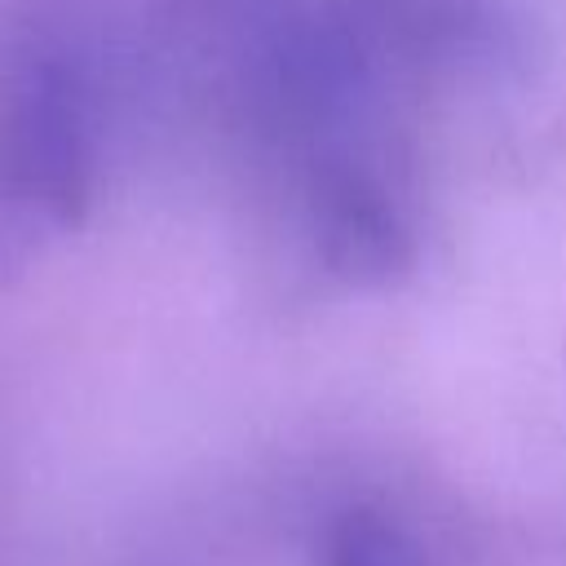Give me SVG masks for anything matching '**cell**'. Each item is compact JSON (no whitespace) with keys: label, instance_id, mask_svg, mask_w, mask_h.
<instances>
[{"label":"cell","instance_id":"6da1fadb","mask_svg":"<svg viewBox=\"0 0 566 566\" xmlns=\"http://www.w3.org/2000/svg\"><path fill=\"white\" fill-rule=\"evenodd\" d=\"M318 566H424L416 544L376 513H345L327 526Z\"/></svg>","mask_w":566,"mask_h":566}]
</instances>
